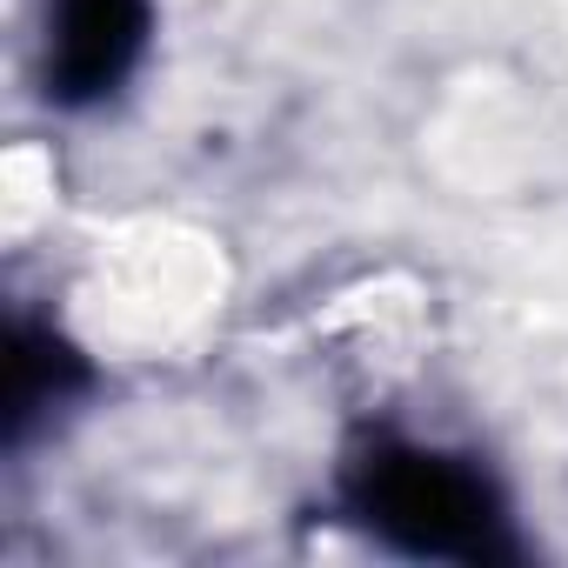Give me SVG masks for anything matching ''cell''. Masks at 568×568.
<instances>
[{
    "mask_svg": "<svg viewBox=\"0 0 568 568\" xmlns=\"http://www.w3.org/2000/svg\"><path fill=\"white\" fill-rule=\"evenodd\" d=\"M348 501H355L362 528L382 535L402 555L468 561V568L515 561V535H508L501 495L462 455H442V448H375L355 468Z\"/></svg>",
    "mask_w": 568,
    "mask_h": 568,
    "instance_id": "1",
    "label": "cell"
},
{
    "mask_svg": "<svg viewBox=\"0 0 568 568\" xmlns=\"http://www.w3.org/2000/svg\"><path fill=\"white\" fill-rule=\"evenodd\" d=\"M148 21V0H48V94L61 108L108 101L134 74Z\"/></svg>",
    "mask_w": 568,
    "mask_h": 568,
    "instance_id": "2",
    "label": "cell"
},
{
    "mask_svg": "<svg viewBox=\"0 0 568 568\" xmlns=\"http://www.w3.org/2000/svg\"><path fill=\"white\" fill-rule=\"evenodd\" d=\"M81 382H88L81 355H74L54 328L21 322L14 342H8V442H28V428H34L41 415H54Z\"/></svg>",
    "mask_w": 568,
    "mask_h": 568,
    "instance_id": "3",
    "label": "cell"
}]
</instances>
